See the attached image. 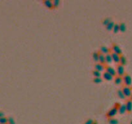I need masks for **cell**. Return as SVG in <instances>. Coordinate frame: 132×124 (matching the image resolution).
I'll list each match as a JSON object with an SVG mask.
<instances>
[{
    "instance_id": "obj_1",
    "label": "cell",
    "mask_w": 132,
    "mask_h": 124,
    "mask_svg": "<svg viewBox=\"0 0 132 124\" xmlns=\"http://www.w3.org/2000/svg\"><path fill=\"white\" fill-rule=\"evenodd\" d=\"M120 105H121V104L116 103L113 107L111 108L110 110L107 112V114H106V116H107L108 118H113L117 114V113H118V109L120 107Z\"/></svg>"
},
{
    "instance_id": "obj_2",
    "label": "cell",
    "mask_w": 132,
    "mask_h": 124,
    "mask_svg": "<svg viewBox=\"0 0 132 124\" xmlns=\"http://www.w3.org/2000/svg\"><path fill=\"white\" fill-rule=\"evenodd\" d=\"M123 81H124V83L126 86H130L132 84V78L130 76V75L126 73L125 75L123 77Z\"/></svg>"
},
{
    "instance_id": "obj_3",
    "label": "cell",
    "mask_w": 132,
    "mask_h": 124,
    "mask_svg": "<svg viewBox=\"0 0 132 124\" xmlns=\"http://www.w3.org/2000/svg\"><path fill=\"white\" fill-rule=\"evenodd\" d=\"M117 75L121 76V77H124L125 75V69H124V66L121 65V64H118L117 67Z\"/></svg>"
},
{
    "instance_id": "obj_4",
    "label": "cell",
    "mask_w": 132,
    "mask_h": 124,
    "mask_svg": "<svg viewBox=\"0 0 132 124\" xmlns=\"http://www.w3.org/2000/svg\"><path fill=\"white\" fill-rule=\"evenodd\" d=\"M122 91L126 97H131L132 95V90L130 86H126V85H124L122 88Z\"/></svg>"
},
{
    "instance_id": "obj_5",
    "label": "cell",
    "mask_w": 132,
    "mask_h": 124,
    "mask_svg": "<svg viewBox=\"0 0 132 124\" xmlns=\"http://www.w3.org/2000/svg\"><path fill=\"white\" fill-rule=\"evenodd\" d=\"M112 51L113 53H116V54H119V55H122V51L121 48L117 45V43H113L112 45Z\"/></svg>"
},
{
    "instance_id": "obj_6",
    "label": "cell",
    "mask_w": 132,
    "mask_h": 124,
    "mask_svg": "<svg viewBox=\"0 0 132 124\" xmlns=\"http://www.w3.org/2000/svg\"><path fill=\"white\" fill-rule=\"evenodd\" d=\"M106 72L110 74L113 77H116L117 76V72L116 70L113 68V67L110 66H106Z\"/></svg>"
},
{
    "instance_id": "obj_7",
    "label": "cell",
    "mask_w": 132,
    "mask_h": 124,
    "mask_svg": "<svg viewBox=\"0 0 132 124\" xmlns=\"http://www.w3.org/2000/svg\"><path fill=\"white\" fill-rule=\"evenodd\" d=\"M111 56H112L113 61L115 62V63L120 64V59H121V55L117 54H116V53L112 52V53H111Z\"/></svg>"
},
{
    "instance_id": "obj_8",
    "label": "cell",
    "mask_w": 132,
    "mask_h": 124,
    "mask_svg": "<svg viewBox=\"0 0 132 124\" xmlns=\"http://www.w3.org/2000/svg\"><path fill=\"white\" fill-rule=\"evenodd\" d=\"M43 3L48 9H50V10L54 9V5H53V1H51V0H44V1H43Z\"/></svg>"
},
{
    "instance_id": "obj_9",
    "label": "cell",
    "mask_w": 132,
    "mask_h": 124,
    "mask_svg": "<svg viewBox=\"0 0 132 124\" xmlns=\"http://www.w3.org/2000/svg\"><path fill=\"white\" fill-rule=\"evenodd\" d=\"M110 49L107 48V47H105V46L101 47L100 49H99V53H101V54H104V55L110 54Z\"/></svg>"
},
{
    "instance_id": "obj_10",
    "label": "cell",
    "mask_w": 132,
    "mask_h": 124,
    "mask_svg": "<svg viewBox=\"0 0 132 124\" xmlns=\"http://www.w3.org/2000/svg\"><path fill=\"white\" fill-rule=\"evenodd\" d=\"M95 69L96 71H98V72H103L104 69H106V67L104 66V64H100V63H97L95 64Z\"/></svg>"
},
{
    "instance_id": "obj_11",
    "label": "cell",
    "mask_w": 132,
    "mask_h": 124,
    "mask_svg": "<svg viewBox=\"0 0 132 124\" xmlns=\"http://www.w3.org/2000/svg\"><path fill=\"white\" fill-rule=\"evenodd\" d=\"M126 107H127V113H131L132 111V101L131 99L127 100V102H126Z\"/></svg>"
},
{
    "instance_id": "obj_12",
    "label": "cell",
    "mask_w": 132,
    "mask_h": 124,
    "mask_svg": "<svg viewBox=\"0 0 132 124\" xmlns=\"http://www.w3.org/2000/svg\"><path fill=\"white\" fill-rule=\"evenodd\" d=\"M122 82H124V81H123V77L117 75L115 77V78H114V83H115V85H120L122 84Z\"/></svg>"
},
{
    "instance_id": "obj_13",
    "label": "cell",
    "mask_w": 132,
    "mask_h": 124,
    "mask_svg": "<svg viewBox=\"0 0 132 124\" xmlns=\"http://www.w3.org/2000/svg\"><path fill=\"white\" fill-rule=\"evenodd\" d=\"M118 112L120 114H124L127 113V107H126V104H121L120 105L118 109Z\"/></svg>"
},
{
    "instance_id": "obj_14",
    "label": "cell",
    "mask_w": 132,
    "mask_h": 124,
    "mask_svg": "<svg viewBox=\"0 0 132 124\" xmlns=\"http://www.w3.org/2000/svg\"><path fill=\"white\" fill-rule=\"evenodd\" d=\"M103 78L105 79V80H107V81H111L113 79V77L110 75V74H109L108 72H105L103 73Z\"/></svg>"
},
{
    "instance_id": "obj_15",
    "label": "cell",
    "mask_w": 132,
    "mask_h": 124,
    "mask_svg": "<svg viewBox=\"0 0 132 124\" xmlns=\"http://www.w3.org/2000/svg\"><path fill=\"white\" fill-rule=\"evenodd\" d=\"M113 61L112 56L111 54H108L107 55H105V64H110L111 63V61Z\"/></svg>"
},
{
    "instance_id": "obj_16",
    "label": "cell",
    "mask_w": 132,
    "mask_h": 124,
    "mask_svg": "<svg viewBox=\"0 0 132 124\" xmlns=\"http://www.w3.org/2000/svg\"><path fill=\"white\" fill-rule=\"evenodd\" d=\"M120 64H121L123 66H125L127 64V59H126L125 56L121 55V59H120Z\"/></svg>"
},
{
    "instance_id": "obj_17",
    "label": "cell",
    "mask_w": 132,
    "mask_h": 124,
    "mask_svg": "<svg viewBox=\"0 0 132 124\" xmlns=\"http://www.w3.org/2000/svg\"><path fill=\"white\" fill-rule=\"evenodd\" d=\"M120 26V31L122 32V33H124V32L126 31V29H127V26H126V24L124 23H121L119 24Z\"/></svg>"
},
{
    "instance_id": "obj_18",
    "label": "cell",
    "mask_w": 132,
    "mask_h": 124,
    "mask_svg": "<svg viewBox=\"0 0 132 124\" xmlns=\"http://www.w3.org/2000/svg\"><path fill=\"white\" fill-rule=\"evenodd\" d=\"M99 62L103 64H105V55L101 54V53H99Z\"/></svg>"
},
{
    "instance_id": "obj_19",
    "label": "cell",
    "mask_w": 132,
    "mask_h": 124,
    "mask_svg": "<svg viewBox=\"0 0 132 124\" xmlns=\"http://www.w3.org/2000/svg\"><path fill=\"white\" fill-rule=\"evenodd\" d=\"M115 24L116 23H114L113 21H111L109 24L106 26V29H107V30H112V29H113V27H114V26H115Z\"/></svg>"
},
{
    "instance_id": "obj_20",
    "label": "cell",
    "mask_w": 132,
    "mask_h": 124,
    "mask_svg": "<svg viewBox=\"0 0 132 124\" xmlns=\"http://www.w3.org/2000/svg\"><path fill=\"white\" fill-rule=\"evenodd\" d=\"M117 96L119 97L120 99H125V95H124V92H123V91H122V89H118L117 90Z\"/></svg>"
},
{
    "instance_id": "obj_21",
    "label": "cell",
    "mask_w": 132,
    "mask_h": 124,
    "mask_svg": "<svg viewBox=\"0 0 132 124\" xmlns=\"http://www.w3.org/2000/svg\"><path fill=\"white\" fill-rule=\"evenodd\" d=\"M99 52H94L93 53V61H96V62H98L99 61Z\"/></svg>"
},
{
    "instance_id": "obj_22",
    "label": "cell",
    "mask_w": 132,
    "mask_h": 124,
    "mask_svg": "<svg viewBox=\"0 0 132 124\" xmlns=\"http://www.w3.org/2000/svg\"><path fill=\"white\" fill-rule=\"evenodd\" d=\"M108 123L109 124H118V120L115 118H108Z\"/></svg>"
},
{
    "instance_id": "obj_23",
    "label": "cell",
    "mask_w": 132,
    "mask_h": 124,
    "mask_svg": "<svg viewBox=\"0 0 132 124\" xmlns=\"http://www.w3.org/2000/svg\"><path fill=\"white\" fill-rule=\"evenodd\" d=\"M93 75L94 76V78H101V72H99L96 70L93 71Z\"/></svg>"
},
{
    "instance_id": "obj_24",
    "label": "cell",
    "mask_w": 132,
    "mask_h": 124,
    "mask_svg": "<svg viewBox=\"0 0 132 124\" xmlns=\"http://www.w3.org/2000/svg\"><path fill=\"white\" fill-rule=\"evenodd\" d=\"M110 22H111V19L110 18H105L103 20L102 23H103V24L105 26H107Z\"/></svg>"
},
{
    "instance_id": "obj_25",
    "label": "cell",
    "mask_w": 132,
    "mask_h": 124,
    "mask_svg": "<svg viewBox=\"0 0 132 124\" xmlns=\"http://www.w3.org/2000/svg\"><path fill=\"white\" fill-rule=\"evenodd\" d=\"M113 31L114 33H118V32L120 31V26H119V24H117V23H116L115 26H114L113 29Z\"/></svg>"
},
{
    "instance_id": "obj_26",
    "label": "cell",
    "mask_w": 132,
    "mask_h": 124,
    "mask_svg": "<svg viewBox=\"0 0 132 124\" xmlns=\"http://www.w3.org/2000/svg\"><path fill=\"white\" fill-rule=\"evenodd\" d=\"M61 3L60 0H54L53 1V5H54V8H58L59 6V5Z\"/></svg>"
},
{
    "instance_id": "obj_27",
    "label": "cell",
    "mask_w": 132,
    "mask_h": 124,
    "mask_svg": "<svg viewBox=\"0 0 132 124\" xmlns=\"http://www.w3.org/2000/svg\"><path fill=\"white\" fill-rule=\"evenodd\" d=\"M8 123V119L7 117H2L0 118V124H4V123Z\"/></svg>"
},
{
    "instance_id": "obj_28",
    "label": "cell",
    "mask_w": 132,
    "mask_h": 124,
    "mask_svg": "<svg viewBox=\"0 0 132 124\" xmlns=\"http://www.w3.org/2000/svg\"><path fill=\"white\" fill-rule=\"evenodd\" d=\"M93 81L96 84H99V83H101L102 82V78H93Z\"/></svg>"
},
{
    "instance_id": "obj_29",
    "label": "cell",
    "mask_w": 132,
    "mask_h": 124,
    "mask_svg": "<svg viewBox=\"0 0 132 124\" xmlns=\"http://www.w3.org/2000/svg\"><path fill=\"white\" fill-rule=\"evenodd\" d=\"M93 122H94V120H93L92 119H88L86 122H85L84 124H93Z\"/></svg>"
},
{
    "instance_id": "obj_30",
    "label": "cell",
    "mask_w": 132,
    "mask_h": 124,
    "mask_svg": "<svg viewBox=\"0 0 132 124\" xmlns=\"http://www.w3.org/2000/svg\"><path fill=\"white\" fill-rule=\"evenodd\" d=\"M8 122H9V123L10 124H16L15 123V121H14V119H13V118H9L8 119Z\"/></svg>"
},
{
    "instance_id": "obj_31",
    "label": "cell",
    "mask_w": 132,
    "mask_h": 124,
    "mask_svg": "<svg viewBox=\"0 0 132 124\" xmlns=\"http://www.w3.org/2000/svg\"><path fill=\"white\" fill-rule=\"evenodd\" d=\"M5 116V114L3 112H1L0 111V118H2V117H4Z\"/></svg>"
},
{
    "instance_id": "obj_32",
    "label": "cell",
    "mask_w": 132,
    "mask_h": 124,
    "mask_svg": "<svg viewBox=\"0 0 132 124\" xmlns=\"http://www.w3.org/2000/svg\"><path fill=\"white\" fill-rule=\"evenodd\" d=\"M93 124H98V123L96 122V121H94V122H93Z\"/></svg>"
},
{
    "instance_id": "obj_33",
    "label": "cell",
    "mask_w": 132,
    "mask_h": 124,
    "mask_svg": "<svg viewBox=\"0 0 132 124\" xmlns=\"http://www.w3.org/2000/svg\"><path fill=\"white\" fill-rule=\"evenodd\" d=\"M131 101H132V95L131 96Z\"/></svg>"
},
{
    "instance_id": "obj_34",
    "label": "cell",
    "mask_w": 132,
    "mask_h": 124,
    "mask_svg": "<svg viewBox=\"0 0 132 124\" xmlns=\"http://www.w3.org/2000/svg\"><path fill=\"white\" fill-rule=\"evenodd\" d=\"M130 124H132V121H131V122L130 123Z\"/></svg>"
},
{
    "instance_id": "obj_35",
    "label": "cell",
    "mask_w": 132,
    "mask_h": 124,
    "mask_svg": "<svg viewBox=\"0 0 132 124\" xmlns=\"http://www.w3.org/2000/svg\"><path fill=\"white\" fill-rule=\"evenodd\" d=\"M4 124H8V123H4Z\"/></svg>"
}]
</instances>
